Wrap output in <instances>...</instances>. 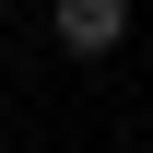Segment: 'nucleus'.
I'll return each instance as SVG.
<instances>
[{"label": "nucleus", "mask_w": 153, "mask_h": 153, "mask_svg": "<svg viewBox=\"0 0 153 153\" xmlns=\"http://www.w3.org/2000/svg\"><path fill=\"white\" fill-rule=\"evenodd\" d=\"M47 36L71 59H106L118 36H130V0H47Z\"/></svg>", "instance_id": "f257e3e1"}]
</instances>
